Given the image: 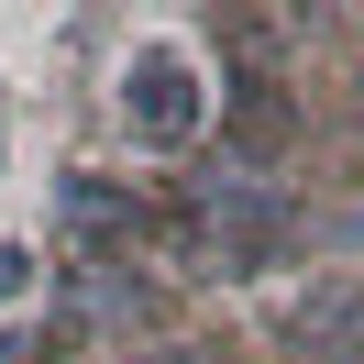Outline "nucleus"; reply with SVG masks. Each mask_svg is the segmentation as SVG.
I'll return each mask as SVG.
<instances>
[{
	"label": "nucleus",
	"mask_w": 364,
	"mask_h": 364,
	"mask_svg": "<svg viewBox=\"0 0 364 364\" xmlns=\"http://www.w3.org/2000/svg\"><path fill=\"white\" fill-rule=\"evenodd\" d=\"M122 122H133L144 144H188L210 122V77L188 67L177 45H144V55H122Z\"/></svg>",
	"instance_id": "obj_1"
}]
</instances>
